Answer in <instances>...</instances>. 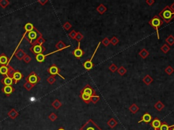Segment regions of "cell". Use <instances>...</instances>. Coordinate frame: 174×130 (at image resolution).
Segmentation results:
<instances>
[{"label": "cell", "instance_id": "obj_1", "mask_svg": "<svg viewBox=\"0 0 174 130\" xmlns=\"http://www.w3.org/2000/svg\"><path fill=\"white\" fill-rule=\"evenodd\" d=\"M158 16L160 17L163 22L166 23H169L174 18V12L171 10L169 6H165L158 14Z\"/></svg>", "mask_w": 174, "mask_h": 130}, {"label": "cell", "instance_id": "obj_2", "mask_svg": "<svg viewBox=\"0 0 174 130\" xmlns=\"http://www.w3.org/2000/svg\"><path fill=\"white\" fill-rule=\"evenodd\" d=\"M24 29H25V32H24V34H23V35H22V38H21V39H20V41H19V43H18V45L16 46V49H15V50L14 51V52H13V54H12V55L11 56V57H10V58L9 59V60H8V64H7V66H9V64H10V61H11V60L12 59V58H13V56H14V54H15V53H16V52L18 50V47H19V45H20V44L21 43V42L22 41V40L24 39V38H25V36H26V35L29 32H30V31H31V30H34L35 28V27L34 26H33V24H31V22H27L25 25H24Z\"/></svg>", "mask_w": 174, "mask_h": 130}, {"label": "cell", "instance_id": "obj_3", "mask_svg": "<svg viewBox=\"0 0 174 130\" xmlns=\"http://www.w3.org/2000/svg\"><path fill=\"white\" fill-rule=\"evenodd\" d=\"M40 37H42V34L39 31L37 28H35L34 30H31L30 32H29L27 35H26L25 38L28 41L29 43L31 45H33L35 42L38 40V39Z\"/></svg>", "mask_w": 174, "mask_h": 130}, {"label": "cell", "instance_id": "obj_4", "mask_svg": "<svg viewBox=\"0 0 174 130\" xmlns=\"http://www.w3.org/2000/svg\"><path fill=\"white\" fill-rule=\"evenodd\" d=\"M148 23H149L150 26H152V28H154V30H156V35H157V39H159L160 37H159V32H158V28L163 24V21L162 20V19L158 16H154L148 22Z\"/></svg>", "mask_w": 174, "mask_h": 130}, {"label": "cell", "instance_id": "obj_5", "mask_svg": "<svg viewBox=\"0 0 174 130\" xmlns=\"http://www.w3.org/2000/svg\"><path fill=\"white\" fill-rule=\"evenodd\" d=\"M79 130H102L92 119H89Z\"/></svg>", "mask_w": 174, "mask_h": 130}, {"label": "cell", "instance_id": "obj_6", "mask_svg": "<svg viewBox=\"0 0 174 130\" xmlns=\"http://www.w3.org/2000/svg\"><path fill=\"white\" fill-rule=\"evenodd\" d=\"M100 44H101V42H99V43H98L97 47H96L95 50L94 51V52H93V56H91V59H89L88 60L85 61V62H84L83 67H84V68L86 70V71H90V70L93 69V67H94V64H93V58H94V56H95V54L97 53V50H98V48L99 47Z\"/></svg>", "mask_w": 174, "mask_h": 130}, {"label": "cell", "instance_id": "obj_7", "mask_svg": "<svg viewBox=\"0 0 174 130\" xmlns=\"http://www.w3.org/2000/svg\"><path fill=\"white\" fill-rule=\"evenodd\" d=\"M25 79H26L27 81H28V82L32 83L33 85H35L41 81V78L40 77V76L37 75L35 71L31 72L27 77H26Z\"/></svg>", "mask_w": 174, "mask_h": 130}, {"label": "cell", "instance_id": "obj_8", "mask_svg": "<svg viewBox=\"0 0 174 130\" xmlns=\"http://www.w3.org/2000/svg\"><path fill=\"white\" fill-rule=\"evenodd\" d=\"M80 93L86 95V96H89V97H92L93 95H96V92H95V89H93V87L89 84L85 85V87L82 89Z\"/></svg>", "mask_w": 174, "mask_h": 130}, {"label": "cell", "instance_id": "obj_9", "mask_svg": "<svg viewBox=\"0 0 174 130\" xmlns=\"http://www.w3.org/2000/svg\"><path fill=\"white\" fill-rule=\"evenodd\" d=\"M60 69H59V67H57V65L56 64H52L51 66V67H49L48 69V73L51 74L52 76H55V75H58V76H59V77H61V78H62V79H63V80H65V77H63L62 75L59 73V72H60Z\"/></svg>", "mask_w": 174, "mask_h": 130}, {"label": "cell", "instance_id": "obj_10", "mask_svg": "<svg viewBox=\"0 0 174 130\" xmlns=\"http://www.w3.org/2000/svg\"><path fill=\"white\" fill-rule=\"evenodd\" d=\"M30 51L33 54H34L36 56V55L40 54H43V52L46 51V48L44 46H42V45L35 44L31 47Z\"/></svg>", "mask_w": 174, "mask_h": 130}, {"label": "cell", "instance_id": "obj_11", "mask_svg": "<svg viewBox=\"0 0 174 130\" xmlns=\"http://www.w3.org/2000/svg\"><path fill=\"white\" fill-rule=\"evenodd\" d=\"M61 50H57L55 51V52H51L49 53V54H38L35 56V59H36V60L38 62H43L45 60V58H46V57L48 56H49V55H51L53 54H55V53H57L58 52H60Z\"/></svg>", "mask_w": 174, "mask_h": 130}, {"label": "cell", "instance_id": "obj_12", "mask_svg": "<svg viewBox=\"0 0 174 130\" xmlns=\"http://www.w3.org/2000/svg\"><path fill=\"white\" fill-rule=\"evenodd\" d=\"M72 54L76 58H80L84 55V51L82 50L80 47V42L78 43V45L77 48H76L72 52Z\"/></svg>", "mask_w": 174, "mask_h": 130}, {"label": "cell", "instance_id": "obj_13", "mask_svg": "<svg viewBox=\"0 0 174 130\" xmlns=\"http://www.w3.org/2000/svg\"><path fill=\"white\" fill-rule=\"evenodd\" d=\"M152 121V117L151 116V115H150V113H148V112H146V113H144V115L142 117L141 120H140V121H138V123H142V122H144V123H150Z\"/></svg>", "mask_w": 174, "mask_h": 130}, {"label": "cell", "instance_id": "obj_14", "mask_svg": "<svg viewBox=\"0 0 174 130\" xmlns=\"http://www.w3.org/2000/svg\"><path fill=\"white\" fill-rule=\"evenodd\" d=\"M150 126L152 127L154 130H158L160 127V125H161V121L158 118L156 117L154 119H152V121L150 123Z\"/></svg>", "mask_w": 174, "mask_h": 130}, {"label": "cell", "instance_id": "obj_15", "mask_svg": "<svg viewBox=\"0 0 174 130\" xmlns=\"http://www.w3.org/2000/svg\"><path fill=\"white\" fill-rule=\"evenodd\" d=\"M1 82L4 84V86H10L14 84V80L12 79V77H8V76H6L4 78H3Z\"/></svg>", "mask_w": 174, "mask_h": 130}, {"label": "cell", "instance_id": "obj_16", "mask_svg": "<svg viewBox=\"0 0 174 130\" xmlns=\"http://www.w3.org/2000/svg\"><path fill=\"white\" fill-rule=\"evenodd\" d=\"M22 77H23V75L20 73V71H15L14 73V75L12 76V79L14 80V84H16L18 81L22 79Z\"/></svg>", "mask_w": 174, "mask_h": 130}, {"label": "cell", "instance_id": "obj_17", "mask_svg": "<svg viewBox=\"0 0 174 130\" xmlns=\"http://www.w3.org/2000/svg\"><path fill=\"white\" fill-rule=\"evenodd\" d=\"M2 91L6 95H10L14 91V88L12 87V85H10V86H4L2 89Z\"/></svg>", "mask_w": 174, "mask_h": 130}, {"label": "cell", "instance_id": "obj_18", "mask_svg": "<svg viewBox=\"0 0 174 130\" xmlns=\"http://www.w3.org/2000/svg\"><path fill=\"white\" fill-rule=\"evenodd\" d=\"M25 55H26V53L24 52L22 49H18V50L16 52V53H15L14 56L16 57V58L18 59V60H22V59L24 58V57L25 56Z\"/></svg>", "mask_w": 174, "mask_h": 130}, {"label": "cell", "instance_id": "obj_19", "mask_svg": "<svg viewBox=\"0 0 174 130\" xmlns=\"http://www.w3.org/2000/svg\"><path fill=\"white\" fill-rule=\"evenodd\" d=\"M55 47H56V48H57V50L62 51L63 50H65V49L69 47L70 45H66L65 43L63 42V41H59V42L56 44Z\"/></svg>", "mask_w": 174, "mask_h": 130}, {"label": "cell", "instance_id": "obj_20", "mask_svg": "<svg viewBox=\"0 0 174 130\" xmlns=\"http://www.w3.org/2000/svg\"><path fill=\"white\" fill-rule=\"evenodd\" d=\"M8 60H9V59L8 58V57L6 56L4 54H2L0 55V64L2 66H3V65H6L7 66Z\"/></svg>", "mask_w": 174, "mask_h": 130}, {"label": "cell", "instance_id": "obj_21", "mask_svg": "<svg viewBox=\"0 0 174 130\" xmlns=\"http://www.w3.org/2000/svg\"><path fill=\"white\" fill-rule=\"evenodd\" d=\"M8 117L10 118H11L12 119H15L19 115V114H18V112L16 111L14 108H12V109H11V110L8 112Z\"/></svg>", "mask_w": 174, "mask_h": 130}, {"label": "cell", "instance_id": "obj_22", "mask_svg": "<svg viewBox=\"0 0 174 130\" xmlns=\"http://www.w3.org/2000/svg\"><path fill=\"white\" fill-rule=\"evenodd\" d=\"M142 81H143V82H144L146 85H149L153 82V79H152V77H151V76H150L149 75H146V76L143 78Z\"/></svg>", "mask_w": 174, "mask_h": 130}, {"label": "cell", "instance_id": "obj_23", "mask_svg": "<svg viewBox=\"0 0 174 130\" xmlns=\"http://www.w3.org/2000/svg\"><path fill=\"white\" fill-rule=\"evenodd\" d=\"M96 10H97V12H99L100 14H103L106 11H107V8H106L103 4H101L100 5H99V6H97V8H96Z\"/></svg>", "mask_w": 174, "mask_h": 130}, {"label": "cell", "instance_id": "obj_24", "mask_svg": "<svg viewBox=\"0 0 174 130\" xmlns=\"http://www.w3.org/2000/svg\"><path fill=\"white\" fill-rule=\"evenodd\" d=\"M107 125L109 126V127L113 129L116 127V126L118 125V122L116 121V119L114 118H111L107 122Z\"/></svg>", "mask_w": 174, "mask_h": 130}, {"label": "cell", "instance_id": "obj_25", "mask_svg": "<svg viewBox=\"0 0 174 130\" xmlns=\"http://www.w3.org/2000/svg\"><path fill=\"white\" fill-rule=\"evenodd\" d=\"M165 42L167 43L169 46H172L174 44V37L172 35H169L166 39H165Z\"/></svg>", "mask_w": 174, "mask_h": 130}, {"label": "cell", "instance_id": "obj_26", "mask_svg": "<svg viewBox=\"0 0 174 130\" xmlns=\"http://www.w3.org/2000/svg\"><path fill=\"white\" fill-rule=\"evenodd\" d=\"M154 107L156 108L158 111H161L165 108L164 104L161 101H158L155 104H154Z\"/></svg>", "mask_w": 174, "mask_h": 130}, {"label": "cell", "instance_id": "obj_27", "mask_svg": "<svg viewBox=\"0 0 174 130\" xmlns=\"http://www.w3.org/2000/svg\"><path fill=\"white\" fill-rule=\"evenodd\" d=\"M8 72V67L6 65H3L0 67V74L2 75H7Z\"/></svg>", "mask_w": 174, "mask_h": 130}, {"label": "cell", "instance_id": "obj_28", "mask_svg": "<svg viewBox=\"0 0 174 130\" xmlns=\"http://www.w3.org/2000/svg\"><path fill=\"white\" fill-rule=\"evenodd\" d=\"M149 54H149V52L147 51V50L144 48L142 49V50L139 52V55H140V56L142 57L143 59H146V58L149 56Z\"/></svg>", "mask_w": 174, "mask_h": 130}, {"label": "cell", "instance_id": "obj_29", "mask_svg": "<svg viewBox=\"0 0 174 130\" xmlns=\"http://www.w3.org/2000/svg\"><path fill=\"white\" fill-rule=\"evenodd\" d=\"M129 110L133 114H135L137 112L140 110V108L138 107V105L136 104H133L131 106H130L129 108Z\"/></svg>", "mask_w": 174, "mask_h": 130}, {"label": "cell", "instance_id": "obj_30", "mask_svg": "<svg viewBox=\"0 0 174 130\" xmlns=\"http://www.w3.org/2000/svg\"><path fill=\"white\" fill-rule=\"evenodd\" d=\"M52 106H53V108H55V109H59V108L62 106V103L59 101V100L56 99L55 101L52 103Z\"/></svg>", "mask_w": 174, "mask_h": 130}, {"label": "cell", "instance_id": "obj_31", "mask_svg": "<svg viewBox=\"0 0 174 130\" xmlns=\"http://www.w3.org/2000/svg\"><path fill=\"white\" fill-rule=\"evenodd\" d=\"M169 125L165 121L161 122V125H160V127L158 130H169Z\"/></svg>", "mask_w": 174, "mask_h": 130}, {"label": "cell", "instance_id": "obj_32", "mask_svg": "<svg viewBox=\"0 0 174 130\" xmlns=\"http://www.w3.org/2000/svg\"><path fill=\"white\" fill-rule=\"evenodd\" d=\"M160 50L164 54H167L169 52V51L170 50V46H169L167 43H165L160 47Z\"/></svg>", "mask_w": 174, "mask_h": 130}, {"label": "cell", "instance_id": "obj_33", "mask_svg": "<svg viewBox=\"0 0 174 130\" xmlns=\"http://www.w3.org/2000/svg\"><path fill=\"white\" fill-rule=\"evenodd\" d=\"M34 86L35 85H33L32 83H29L28 81H26V82L24 83V85H23V87H24L27 91H30L31 89H32Z\"/></svg>", "mask_w": 174, "mask_h": 130}, {"label": "cell", "instance_id": "obj_34", "mask_svg": "<svg viewBox=\"0 0 174 130\" xmlns=\"http://www.w3.org/2000/svg\"><path fill=\"white\" fill-rule=\"evenodd\" d=\"M118 73V74H119L120 75H121V76H124V75H125L126 73H127V69L125 68V67H123V66H121V67H120V68H118L117 70Z\"/></svg>", "mask_w": 174, "mask_h": 130}, {"label": "cell", "instance_id": "obj_35", "mask_svg": "<svg viewBox=\"0 0 174 130\" xmlns=\"http://www.w3.org/2000/svg\"><path fill=\"white\" fill-rule=\"evenodd\" d=\"M8 75H6V76H8V77H12V76H13V75H14V72L16 71V70L13 68L12 67H11V66H8Z\"/></svg>", "mask_w": 174, "mask_h": 130}, {"label": "cell", "instance_id": "obj_36", "mask_svg": "<svg viewBox=\"0 0 174 130\" xmlns=\"http://www.w3.org/2000/svg\"><path fill=\"white\" fill-rule=\"evenodd\" d=\"M165 72L169 75H171L172 73H174V69L173 68L171 67L170 65H168L167 67H166V69H165Z\"/></svg>", "mask_w": 174, "mask_h": 130}, {"label": "cell", "instance_id": "obj_37", "mask_svg": "<svg viewBox=\"0 0 174 130\" xmlns=\"http://www.w3.org/2000/svg\"><path fill=\"white\" fill-rule=\"evenodd\" d=\"M45 42H46V39L43 38V37H39V38L38 39V40L35 42L33 45L35 44H38V45H42Z\"/></svg>", "mask_w": 174, "mask_h": 130}, {"label": "cell", "instance_id": "obj_38", "mask_svg": "<svg viewBox=\"0 0 174 130\" xmlns=\"http://www.w3.org/2000/svg\"><path fill=\"white\" fill-rule=\"evenodd\" d=\"M10 4V2L8 0H0V6L2 8H6Z\"/></svg>", "mask_w": 174, "mask_h": 130}, {"label": "cell", "instance_id": "obj_39", "mask_svg": "<svg viewBox=\"0 0 174 130\" xmlns=\"http://www.w3.org/2000/svg\"><path fill=\"white\" fill-rule=\"evenodd\" d=\"M83 38H84L83 35L80 32H77L76 36V37H75L76 40L79 43V42H80L82 39H83Z\"/></svg>", "mask_w": 174, "mask_h": 130}, {"label": "cell", "instance_id": "obj_40", "mask_svg": "<svg viewBox=\"0 0 174 130\" xmlns=\"http://www.w3.org/2000/svg\"><path fill=\"white\" fill-rule=\"evenodd\" d=\"M118 43H119V39H118L116 36L112 37V38H111V40H110V43H111V44L113 45L114 46H115V45H116Z\"/></svg>", "mask_w": 174, "mask_h": 130}, {"label": "cell", "instance_id": "obj_41", "mask_svg": "<svg viewBox=\"0 0 174 130\" xmlns=\"http://www.w3.org/2000/svg\"><path fill=\"white\" fill-rule=\"evenodd\" d=\"M109 70L111 71V73H115L116 71H117L118 70L117 66L114 63H111L110 66L109 67Z\"/></svg>", "mask_w": 174, "mask_h": 130}, {"label": "cell", "instance_id": "obj_42", "mask_svg": "<svg viewBox=\"0 0 174 130\" xmlns=\"http://www.w3.org/2000/svg\"><path fill=\"white\" fill-rule=\"evenodd\" d=\"M99 100H100V97H99V95H93L92 97H91V102H93V104H96L97 102L99 101Z\"/></svg>", "mask_w": 174, "mask_h": 130}, {"label": "cell", "instance_id": "obj_43", "mask_svg": "<svg viewBox=\"0 0 174 130\" xmlns=\"http://www.w3.org/2000/svg\"><path fill=\"white\" fill-rule=\"evenodd\" d=\"M57 118H58L57 115L55 113H54V112L51 113L48 116V119L51 120V121H56L57 119Z\"/></svg>", "mask_w": 174, "mask_h": 130}, {"label": "cell", "instance_id": "obj_44", "mask_svg": "<svg viewBox=\"0 0 174 130\" xmlns=\"http://www.w3.org/2000/svg\"><path fill=\"white\" fill-rule=\"evenodd\" d=\"M101 43H102L104 46L107 47L109 44H110V40H109L107 37H105V38H104L103 40L101 41Z\"/></svg>", "mask_w": 174, "mask_h": 130}, {"label": "cell", "instance_id": "obj_45", "mask_svg": "<svg viewBox=\"0 0 174 130\" xmlns=\"http://www.w3.org/2000/svg\"><path fill=\"white\" fill-rule=\"evenodd\" d=\"M47 81H48V83H49V84H51V85H53V83H55V82L56 81V79H55V76H50L49 77H48V79H47Z\"/></svg>", "mask_w": 174, "mask_h": 130}, {"label": "cell", "instance_id": "obj_46", "mask_svg": "<svg viewBox=\"0 0 174 130\" xmlns=\"http://www.w3.org/2000/svg\"><path fill=\"white\" fill-rule=\"evenodd\" d=\"M63 27L65 30H69V29L72 27V26H71V24H70L69 22H66L65 24L63 25Z\"/></svg>", "mask_w": 174, "mask_h": 130}, {"label": "cell", "instance_id": "obj_47", "mask_svg": "<svg viewBox=\"0 0 174 130\" xmlns=\"http://www.w3.org/2000/svg\"><path fill=\"white\" fill-rule=\"evenodd\" d=\"M76 34H77V32H76L75 30H72L71 32H69V34H68V35H69V37L72 39H75V37H76Z\"/></svg>", "mask_w": 174, "mask_h": 130}, {"label": "cell", "instance_id": "obj_48", "mask_svg": "<svg viewBox=\"0 0 174 130\" xmlns=\"http://www.w3.org/2000/svg\"><path fill=\"white\" fill-rule=\"evenodd\" d=\"M22 60H23L25 62L28 64V63H29L31 61V56L29 55L26 54L25 55V56L24 57V58L22 59Z\"/></svg>", "mask_w": 174, "mask_h": 130}, {"label": "cell", "instance_id": "obj_49", "mask_svg": "<svg viewBox=\"0 0 174 130\" xmlns=\"http://www.w3.org/2000/svg\"><path fill=\"white\" fill-rule=\"evenodd\" d=\"M146 4H148V6H152L155 2H154V0H146Z\"/></svg>", "mask_w": 174, "mask_h": 130}, {"label": "cell", "instance_id": "obj_50", "mask_svg": "<svg viewBox=\"0 0 174 130\" xmlns=\"http://www.w3.org/2000/svg\"><path fill=\"white\" fill-rule=\"evenodd\" d=\"M38 2L39 4H40L42 6H44L45 4L48 2V1L47 0H39Z\"/></svg>", "mask_w": 174, "mask_h": 130}, {"label": "cell", "instance_id": "obj_51", "mask_svg": "<svg viewBox=\"0 0 174 130\" xmlns=\"http://www.w3.org/2000/svg\"><path fill=\"white\" fill-rule=\"evenodd\" d=\"M169 8H170L171 10H172V12H174V2L171 5V6H169Z\"/></svg>", "mask_w": 174, "mask_h": 130}, {"label": "cell", "instance_id": "obj_52", "mask_svg": "<svg viewBox=\"0 0 174 130\" xmlns=\"http://www.w3.org/2000/svg\"><path fill=\"white\" fill-rule=\"evenodd\" d=\"M169 130H174V124L171 125H169Z\"/></svg>", "mask_w": 174, "mask_h": 130}, {"label": "cell", "instance_id": "obj_53", "mask_svg": "<svg viewBox=\"0 0 174 130\" xmlns=\"http://www.w3.org/2000/svg\"><path fill=\"white\" fill-rule=\"evenodd\" d=\"M57 130H65V129H64V128H63V127H60V128H59V129H57Z\"/></svg>", "mask_w": 174, "mask_h": 130}]
</instances>
